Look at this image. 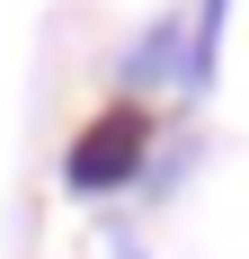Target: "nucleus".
Masks as SVG:
<instances>
[{
    "label": "nucleus",
    "mask_w": 249,
    "mask_h": 259,
    "mask_svg": "<svg viewBox=\"0 0 249 259\" xmlns=\"http://www.w3.org/2000/svg\"><path fill=\"white\" fill-rule=\"evenodd\" d=\"M143 170H151V107H134V99L98 107L72 134V152H63V188L72 197H125Z\"/></svg>",
    "instance_id": "1"
},
{
    "label": "nucleus",
    "mask_w": 249,
    "mask_h": 259,
    "mask_svg": "<svg viewBox=\"0 0 249 259\" xmlns=\"http://www.w3.org/2000/svg\"><path fill=\"white\" fill-rule=\"evenodd\" d=\"M116 80L125 90H178V99H187V18H151L143 36H134V45L116 54Z\"/></svg>",
    "instance_id": "2"
}]
</instances>
